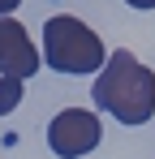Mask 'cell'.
<instances>
[{
	"label": "cell",
	"instance_id": "6da1fadb",
	"mask_svg": "<svg viewBox=\"0 0 155 159\" xmlns=\"http://www.w3.org/2000/svg\"><path fill=\"white\" fill-rule=\"evenodd\" d=\"M91 95L121 125H147L155 116V73L134 52H125V48L108 56V65L99 69Z\"/></svg>",
	"mask_w": 155,
	"mask_h": 159
},
{
	"label": "cell",
	"instance_id": "7a4b0ae2",
	"mask_svg": "<svg viewBox=\"0 0 155 159\" xmlns=\"http://www.w3.org/2000/svg\"><path fill=\"white\" fill-rule=\"evenodd\" d=\"M43 60L56 73H99L108 65V48L82 17H48L43 22Z\"/></svg>",
	"mask_w": 155,
	"mask_h": 159
},
{
	"label": "cell",
	"instance_id": "3957f363",
	"mask_svg": "<svg viewBox=\"0 0 155 159\" xmlns=\"http://www.w3.org/2000/svg\"><path fill=\"white\" fill-rule=\"evenodd\" d=\"M99 142H103V125H99V116L86 112V107H65V112L52 116V125H48V146L60 159H82V155H91Z\"/></svg>",
	"mask_w": 155,
	"mask_h": 159
},
{
	"label": "cell",
	"instance_id": "277c9868",
	"mask_svg": "<svg viewBox=\"0 0 155 159\" xmlns=\"http://www.w3.org/2000/svg\"><path fill=\"white\" fill-rule=\"evenodd\" d=\"M39 48L30 43V34L17 17H0V73L4 78H35L39 73Z\"/></svg>",
	"mask_w": 155,
	"mask_h": 159
},
{
	"label": "cell",
	"instance_id": "5b68a950",
	"mask_svg": "<svg viewBox=\"0 0 155 159\" xmlns=\"http://www.w3.org/2000/svg\"><path fill=\"white\" fill-rule=\"evenodd\" d=\"M17 103H22V78H4L0 73V116L13 112Z\"/></svg>",
	"mask_w": 155,
	"mask_h": 159
},
{
	"label": "cell",
	"instance_id": "8992f818",
	"mask_svg": "<svg viewBox=\"0 0 155 159\" xmlns=\"http://www.w3.org/2000/svg\"><path fill=\"white\" fill-rule=\"evenodd\" d=\"M17 4H22V0H0V17H9V13H13Z\"/></svg>",
	"mask_w": 155,
	"mask_h": 159
},
{
	"label": "cell",
	"instance_id": "52a82bcc",
	"mask_svg": "<svg viewBox=\"0 0 155 159\" xmlns=\"http://www.w3.org/2000/svg\"><path fill=\"white\" fill-rule=\"evenodd\" d=\"M129 9H155V0H125Z\"/></svg>",
	"mask_w": 155,
	"mask_h": 159
}]
</instances>
